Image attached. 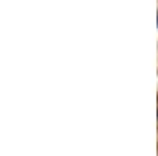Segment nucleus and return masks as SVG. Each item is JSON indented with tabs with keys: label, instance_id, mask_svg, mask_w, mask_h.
Masks as SVG:
<instances>
[{
	"label": "nucleus",
	"instance_id": "1",
	"mask_svg": "<svg viewBox=\"0 0 158 156\" xmlns=\"http://www.w3.org/2000/svg\"><path fill=\"white\" fill-rule=\"evenodd\" d=\"M156 22H158V19H156Z\"/></svg>",
	"mask_w": 158,
	"mask_h": 156
}]
</instances>
